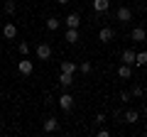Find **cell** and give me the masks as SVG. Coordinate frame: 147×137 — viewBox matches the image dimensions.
<instances>
[{
    "label": "cell",
    "instance_id": "1",
    "mask_svg": "<svg viewBox=\"0 0 147 137\" xmlns=\"http://www.w3.org/2000/svg\"><path fill=\"white\" fill-rule=\"evenodd\" d=\"M34 54H37V59L49 61V59H52V47H49V44H44V42H39V44L34 47Z\"/></svg>",
    "mask_w": 147,
    "mask_h": 137
},
{
    "label": "cell",
    "instance_id": "2",
    "mask_svg": "<svg viewBox=\"0 0 147 137\" xmlns=\"http://www.w3.org/2000/svg\"><path fill=\"white\" fill-rule=\"evenodd\" d=\"M17 71H20L22 76H32V71H34V64H32V59L22 56V59H20V64H17Z\"/></svg>",
    "mask_w": 147,
    "mask_h": 137
},
{
    "label": "cell",
    "instance_id": "3",
    "mask_svg": "<svg viewBox=\"0 0 147 137\" xmlns=\"http://www.w3.org/2000/svg\"><path fill=\"white\" fill-rule=\"evenodd\" d=\"M57 103H59V108H61L64 113H69V110H71V108H74V95L64 91V93L59 95V100H57Z\"/></svg>",
    "mask_w": 147,
    "mask_h": 137
},
{
    "label": "cell",
    "instance_id": "4",
    "mask_svg": "<svg viewBox=\"0 0 147 137\" xmlns=\"http://www.w3.org/2000/svg\"><path fill=\"white\" fill-rule=\"evenodd\" d=\"M64 25H66V27H74V30H79V27H81V15H79V12H69V15L64 17Z\"/></svg>",
    "mask_w": 147,
    "mask_h": 137
},
{
    "label": "cell",
    "instance_id": "5",
    "mask_svg": "<svg viewBox=\"0 0 147 137\" xmlns=\"http://www.w3.org/2000/svg\"><path fill=\"white\" fill-rule=\"evenodd\" d=\"M42 130L47 132V135H49V132H57V130H59V120H57L54 115L44 118V125H42Z\"/></svg>",
    "mask_w": 147,
    "mask_h": 137
},
{
    "label": "cell",
    "instance_id": "6",
    "mask_svg": "<svg viewBox=\"0 0 147 137\" xmlns=\"http://www.w3.org/2000/svg\"><path fill=\"white\" fill-rule=\"evenodd\" d=\"M113 37H115V32H113V27H100V30H98V39H100L103 44L113 42Z\"/></svg>",
    "mask_w": 147,
    "mask_h": 137
},
{
    "label": "cell",
    "instance_id": "7",
    "mask_svg": "<svg viewBox=\"0 0 147 137\" xmlns=\"http://www.w3.org/2000/svg\"><path fill=\"white\" fill-rule=\"evenodd\" d=\"M130 39L132 42H145L147 39V30L145 27H132L130 30Z\"/></svg>",
    "mask_w": 147,
    "mask_h": 137
},
{
    "label": "cell",
    "instance_id": "8",
    "mask_svg": "<svg viewBox=\"0 0 147 137\" xmlns=\"http://www.w3.org/2000/svg\"><path fill=\"white\" fill-rule=\"evenodd\" d=\"M3 37H5V39H15L17 37V25L5 22V25H3Z\"/></svg>",
    "mask_w": 147,
    "mask_h": 137
},
{
    "label": "cell",
    "instance_id": "9",
    "mask_svg": "<svg viewBox=\"0 0 147 137\" xmlns=\"http://www.w3.org/2000/svg\"><path fill=\"white\" fill-rule=\"evenodd\" d=\"M115 17H118V22H123V25H125V22L132 20V10H130V7H118Z\"/></svg>",
    "mask_w": 147,
    "mask_h": 137
},
{
    "label": "cell",
    "instance_id": "10",
    "mask_svg": "<svg viewBox=\"0 0 147 137\" xmlns=\"http://www.w3.org/2000/svg\"><path fill=\"white\" fill-rule=\"evenodd\" d=\"M44 27H47V30L49 32H57L59 30V27H61V20H59V17H47V20H44Z\"/></svg>",
    "mask_w": 147,
    "mask_h": 137
},
{
    "label": "cell",
    "instance_id": "11",
    "mask_svg": "<svg viewBox=\"0 0 147 137\" xmlns=\"http://www.w3.org/2000/svg\"><path fill=\"white\" fill-rule=\"evenodd\" d=\"M64 39H66L69 44H76V42H79V30H74V27H66V32H64Z\"/></svg>",
    "mask_w": 147,
    "mask_h": 137
},
{
    "label": "cell",
    "instance_id": "12",
    "mask_svg": "<svg viewBox=\"0 0 147 137\" xmlns=\"http://www.w3.org/2000/svg\"><path fill=\"white\" fill-rule=\"evenodd\" d=\"M118 76H120V79H132V66L120 61V66H118Z\"/></svg>",
    "mask_w": 147,
    "mask_h": 137
},
{
    "label": "cell",
    "instance_id": "13",
    "mask_svg": "<svg viewBox=\"0 0 147 137\" xmlns=\"http://www.w3.org/2000/svg\"><path fill=\"white\" fill-rule=\"evenodd\" d=\"M123 120H125L127 125H135V122L140 120V113H137V110H125V113H123Z\"/></svg>",
    "mask_w": 147,
    "mask_h": 137
},
{
    "label": "cell",
    "instance_id": "14",
    "mask_svg": "<svg viewBox=\"0 0 147 137\" xmlns=\"http://www.w3.org/2000/svg\"><path fill=\"white\" fill-rule=\"evenodd\" d=\"M93 10L96 12H108L110 10V0H93Z\"/></svg>",
    "mask_w": 147,
    "mask_h": 137
},
{
    "label": "cell",
    "instance_id": "15",
    "mask_svg": "<svg viewBox=\"0 0 147 137\" xmlns=\"http://www.w3.org/2000/svg\"><path fill=\"white\" fill-rule=\"evenodd\" d=\"M120 61L123 64H135V52H132V49H123V54H120Z\"/></svg>",
    "mask_w": 147,
    "mask_h": 137
},
{
    "label": "cell",
    "instance_id": "16",
    "mask_svg": "<svg viewBox=\"0 0 147 137\" xmlns=\"http://www.w3.org/2000/svg\"><path fill=\"white\" fill-rule=\"evenodd\" d=\"M61 71H64V74H76V71H79V66H76V64H74V61H69V59H66V61H61Z\"/></svg>",
    "mask_w": 147,
    "mask_h": 137
},
{
    "label": "cell",
    "instance_id": "17",
    "mask_svg": "<svg viewBox=\"0 0 147 137\" xmlns=\"http://www.w3.org/2000/svg\"><path fill=\"white\" fill-rule=\"evenodd\" d=\"M135 66H147V49L135 52Z\"/></svg>",
    "mask_w": 147,
    "mask_h": 137
},
{
    "label": "cell",
    "instance_id": "18",
    "mask_svg": "<svg viewBox=\"0 0 147 137\" xmlns=\"http://www.w3.org/2000/svg\"><path fill=\"white\" fill-rule=\"evenodd\" d=\"M71 83H74V76H71V74H64V71H61V76H59V86H61V88H69Z\"/></svg>",
    "mask_w": 147,
    "mask_h": 137
},
{
    "label": "cell",
    "instance_id": "19",
    "mask_svg": "<svg viewBox=\"0 0 147 137\" xmlns=\"http://www.w3.org/2000/svg\"><path fill=\"white\" fill-rule=\"evenodd\" d=\"M130 93H132V98H142V95H145V88H142V86L137 83V86H132V91H130Z\"/></svg>",
    "mask_w": 147,
    "mask_h": 137
},
{
    "label": "cell",
    "instance_id": "20",
    "mask_svg": "<svg viewBox=\"0 0 147 137\" xmlns=\"http://www.w3.org/2000/svg\"><path fill=\"white\" fill-rule=\"evenodd\" d=\"M79 71H81V74H91V71H93L91 61H84V64H79Z\"/></svg>",
    "mask_w": 147,
    "mask_h": 137
},
{
    "label": "cell",
    "instance_id": "21",
    "mask_svg": "<svg viewBox=\"0 0 147 137\" xmlns=\"http://www.w3.org/2000/svg\"><path fill=\"white\" fill-rule=\"evenodd\" d=\"M17 49H20L22 56H30V44H27V42H20V44H17Z\"/></svg>",
    "mask_w": 147,
    "mask_h": 137
},
{
    "label": "cell",
    "instance_id": "22",
    "mask_svg": "<svg viewBox=\"0 0 147 137\" xmlns=\"http://www.w3.org/2000/svg\"><path fill=\"white\" fill-rule=\"evenodd\" d=\"M105 120H108V118H105V113H98V115L93 118V122H96L98 127H100V125H105Z\"/></svg>",
    "mask_w": 147,
    "mask_h": 137
},
{
    "label": "cell",
    "instance_id": "23",
    "mask_svg": "<svg viewBox=\"0 0 147 137\" xmlns=\"http://www.w3.org/2000/svg\"><path fill=\"white\" fill-rule=\"evenodd\" d=\"M120 100H123V103H130V100H132V93H130V91H120Z\"/></svg>",
    "mask_w": 147,
    "mask_h": 137
},
{
    "label": "cell",
    "instance_id": "24",
    "mask_svg": "<svg viewBox=\"0 0 147 137\" xmlns=\"http://www.w3.org/2000/svg\"><path fill=\"white\" fill-rule=\"evenodd\" d=\"M96 137H110V130H105L103 125L98 127V132H96Z\"/></svg>",
    "mask_w": 147,
    "mask_h": 137
},
{
    "label": "cell",
    "instance_id": "25",
    "mask_svg": "<svg viewBox=\"0 0 147 137\" xmlns=\"http://www.w3.org/2000/svg\"><path fill=\"white\" fill-rule=\"evenodd\" d=\"M5 12L7 15H15V3H5Z\"/></svg>",
    "mask_w": 147,
    "mask_h": 137
},
{
    "label": "cell",
    "instance_id": "26",
    "mask_svg": "<svg viewBox=\"0 0 147 137\" xmlns=\"http://www.w3.org/2000/svg\"><path fill=\"white\" fill-rule=\"evenodd\" d=\"M57 3L59 5H66V3H71V0H57Z\"/></svg>",
    "mask_w": 147,
    "mask_h": 137
},
{
    "label": "cell",
    "instance_id": "27",
    "mask_svg": "<svg viewBox=\"0 0 147 137\" xmlns=\"http://www.w3.org/2000/svg\"><path fill=\"white\" fill-rule=\"evenodd\" d=\"M5 3H15V0H5Z\"/></svg>",
    "mask_w": 147,
    "mask_h": 137
},
{
    "label": "cell",
    "instance_id": "28",
    "mask_svg": "<svg viewBox=\"0 0 147 137\" xmlns=\"http://www.w3.org/2000/svg\"><path fill=\"white\" fill-rule=\"evenodd\" d=\"M145 113H147V103H145Z\"/></svg>",
    "mask_w": 147,
    "mask_h": 137
}]
</instances>
